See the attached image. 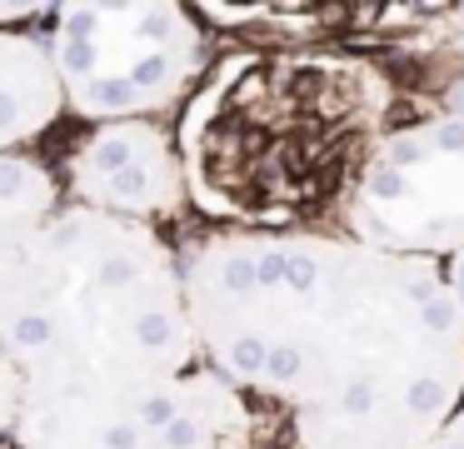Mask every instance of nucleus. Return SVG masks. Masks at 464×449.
Instances as JSON below:
<instances>
[{
    "label": "nucleus",
    "mask_w": 464,
    "mask_h": 449,
    "mask_svg": "<svg viewBox=\"0 0 464 449\" xmlns=\"http://www.w3.org/2000/svg\"><path fill=\"white\" fill-rule=\"evenodd\" d=\"M0 355L25 395L195 369L180 255L155 225L61 205L0 265Z\"/></svg>",
    "instance_id": "7ed1b4c3"
},
{
    "label": "nucleus",
    "mask_w": 464,
    "mask_h": 449,
    "mask_svg": "<svg viewBox=\"0 0 464 449\" xmlns=\"http://www.w3.org/2000/svg\"><path fill=\"white\" fill-rule=\"evenodd\" d=\"M344 235L414 255L464 239V45L394 70V105Z\"/></svg>",
    "instance_id": "20e7f679"
},
{
    "label": "nucleus",
    "mask_w": 464,
    "mask_h": 449,
    "mask_svg": "<svg viewBox=\"0 0 464 449\" xmlns=\"http://www.w3.org/2000/svg\"><path fill=\"white\" fill-rule=\"evenodd\" d=\"M65 115V90L41 35L0 30V155H21L35 135Z\"/></svg>",
    "instance_id": "6e6552de"
},
{
    "label": "nucleus",
    "mask_w": 464,
    "mask_h": 449,
    "mask_svg": "<svg viewBox=\"0 0 464 449\" xmlns=\"http://www.w3.org/2000/svg\"><path fill=\"white\" fill-rule=\"evenodd\" d=\"M61 210V180L31 155H0V265L41 220Z\"/></svg>",
    "instance_id": "1a4fd4ad"
},
{
    "label": "nucleus",
    "mask_w": 464,
    "mask_h": 449,
    "mask_svg": "<svg viewBox=\"0 0 464 449\" xmlns=\"http://www.w3.org/2000/svg\"><path fill=\"white\" fill-rule=\"evenodd\" d=\"M21 399H25L21 375L11 369V359L0 355V434H5V439H11V429H15V415H21Z\"/></svg>",
    "instance_id": "9d476101"
},
{
    "label": "nucleus",
    "mask_w": 464,
    "mask_h": 449,
    "mask_svg": "<svg viewBox=\"0 0 464 449\" xmlns=\"http://www.w3.org/2000/svg\"><path fill=\"white\" fill-rule=\"evenodd\" d=\"M75 205L105 210L155 225L160 215L185 205V180L175 135L155 120L95 125V135L75 155Z\"/></svg>",
    "instance_id": "0eeeda50"
},
{
    "label": "nucleus",
    "mask_w": 464,
    "mask_h": 449,
    "mask_svg": "<svg viewBox=\"0 0 464 449\" xmlns=\"http://www.w3.org/2000/svg\"><path fill=\"white\" fill-rule=\"evenodd\" d=\"M45 40L65 110L95 125L150 120L205 80V30L185 5H61Z\"/></svg>",
    "instance_id": "39448f33"
},
{
    "label": "nucleus",
    "mask_w": 464,
    "mask_h": 449,
    "mask_svg": "<svg viewBox=\"0 0 464 449\" xmlns=\"http://www.w3.org/2000/svg\"><path fill=\"white\" fill-rule=\"evenodd\" d=\"M420 449H464V429H440V434L430 439V444H420Z\"/></svg>",
    "instance_id": "f8f14e48"
},
{
    "label": "nucleus",
    "mask_w": 464,
    "mask_h": 449,
    "mask_svg": "<svg viewBox=\"0 0 464 449\" xmlns=\"http://www.w3.org/2000/svg\"><path fill=\"white\" fill-rule=\"evenodd\" d=\"M394 105V70L350 50H245L175 120L185 200L225 229H344Z\"/></svg>",
    "instance_id": "f03ea898"
},
{
    "label": "nucleus",
    "mask_w": 464,
    "mask_h": 449,
    "mask_svg": "<svg viewBox=\"0 0 464 449\" xmlns=\"http://www.w3.org/2000/svg\"><path fill=\"white\" fill-rule=\"evenodd\" d=\"M454 429H464V399H459V409H454V419H450Z\"/></svg>",
    "instance_id": "ddd939ff"
},
{
    "label": "nucleus",
    "mask_w": 464,
    "mask_h": 449,
    "mask_svg": "<svg viewBox=\"0 0 464 449\" xmlns=\"http://www.w3.org/2000/svg\"><path fill=\"white\" fill-rule=\"evenodd\" d=\"M21 20H45V5H0V30L21 25Z\"/></svg>",
    "instance_id": "9b49d317"
},
{
    "label": "nucleus",
    "mask_w": 464,
    "mask_h": 449,
    "mask_svg": "<svg viewBox=\"0 0 464 449\" xmlns=\"http://www.w3.org/2000/svg\"><path fill=\"white\" fill-rule=\"evenodd\" d=\"M200 365L255 449H420L464 399V289L444 255L344 229H220L180 255Z\"/></svg>",
    "instance_id": "f257e3e1"
},
{
    "label": "nucleus",
    "mask_w": 464,
    "mask_h": 449,
    "mask_svg": "<svg viewBox=\"0 0 464 449\" xmlns=\"http://www.w3.org/2000/svg\"><path fill=\"white\" fill-rule=\"evenodd\" d=\"M15 449H255L245 399L215 369L91 389H35L11 429Z\"/></svg>",
    "instance_id": "423d86ee"
}]
</instances>
